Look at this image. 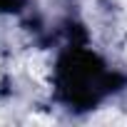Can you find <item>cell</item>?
I'll use <instances>...</instances> for the list:
<instances>
[{
  "instance_id": "cell-1",
  "label": "cell",
  "mask_w": 127,
  "mask_h": 127,
  "mask_svg": "<svg viewBox=\"0 0 127 127\" xmlns=\"http://www.w3.org/2000/svg\"><path fill=\"white\" fill-rule=\"evenodd\" d=\"M117 5H120V8H122V10L127 13V0H117Z\"/></svg>"
}]
</instances>
